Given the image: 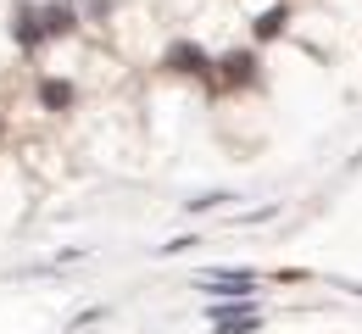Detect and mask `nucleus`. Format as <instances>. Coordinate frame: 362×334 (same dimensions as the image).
<instances>
[{"label":"nucleus","instance_id":"3","mask_svg":"<svg viewBox=\"0 0 362 334\" xmlns=\"http://www.w3.org/2000/svg\"><path fill=\"white\" fill-rule=\"evenodd\" d=\"M218 67H223V73H218V84H228V90H240V84H257V56H251V50H228Z\"/></svg>","mask_w":362,"mask_h":334},{"label":"nucleus","instance_id":"5","mask_svg":"<svg viewBox=\"0 0 362 334\" xmlns=\"http://www.w3.org/2000/svg\"><path fill=\"white\" fill-rule=\"evenodd\" d=\"M11 34H17V45H40V40H45L40 11H34V6H17V28H11Z\"/></svg>","mask_w":362,"mask_h":334},{"label":"nucleus","instance_id":"4","mask_svg":"<svg viewBox=\"0 0 362 334\" xmlns=\"http://www.w3.org/2000/svg\"><path fill=\"white\" fill-rule=\"evenodd\" d=\"M40 23H45V40H56V34H73V28H78V17H73V6H67V0L45 6V11H40Z\"/></svg>","mask_w":362,"mask_h":334},{"label":"nucleus","instance_id":"6","mask_svg":"<svg viewBox=\"0 0 362 334\" xmlns=\"http://www.w3.org/2000/svg\"><path fill=\"white\" fill-rule=\"evenodd\" d=\"M40 100H45L50 112H67V106H73V84H67V78H45V84H40Z\"/></svg>","mask_w":362,"mask_h":334},{"label":"nucleus","instance_id":"2","mask_svg":"<svg viewBox=\"0 0 362 334\" xmlns=\"http://www.w3.org/2000/svg\"><path fill=\"white\" fill-rule=\"evenodd\" d=\"M162 67H168V73H184V78H206V73H212V56L201 45H189V40H173L168 56H162Z\"/></svg>","mask_w":362,"mask_h":334},{"label":"nucleus","instance_id":"7","mask_svg":"<svg viewBox=\"0 0 362 334\" xmlns=\"http://www.w3.org/2000/svg\"><path fill=\"white\" fill-rule=\"evenodd\" d=\"M284 23H290V11H284V6L262 11V17H257V40H279V34H284Z\"/></svg>","mask_w":362,"mask_h":334},{"label":"nucleus","instance_id":"8","mask_svg":"<svg viewBox=\"0 0 362 334\" xmlns=\"http://www.w3.org/2000/svg\"><path fill=\"white\" fill-rule=\"evenodd\" d=\"M228 195H195V201H184V206H189V212H212V206H223Z\"/></svg>","mask_w":362,"mask_h":334},{"label":"nucleus","instance_id":"1","mask_svg":"<svg viewBox=\"0 0 362 334\" xmlns=\"http://www.w3.org/2000/svg\"><path fill=\"white\" fill-rule=\"evenodd\" d=\"M206 318H212L218 334H257L262 329V306L257 301H212Z\"/></svg>","mask_w":362,"mask_h":334}]
</instances>
